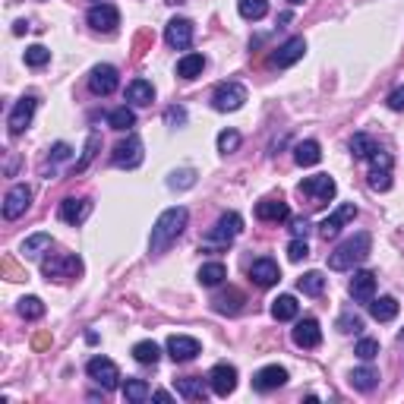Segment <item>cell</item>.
Wrapping results in <instances>:
<instances>
[{"label": "cell", "mask_w": 404, "mask_h": 404, "mask_svg": "<svg viewBox=\"0 0 404 404\" xmlns=\"http://www.w3.org/2000/svg\"><path fill=\"white\" fill-rule=\"evenodd\" d=\"M348 291L357 304H370V300L376 297V275H373V271H354Z\"/></svg>", "instance_id": "ac0fdd59"}, {"label": "cell", "mask_w": 404, "mask_h": 404, "mask_svg": "<svg viewBox=\"0 0 404 404\" xmlns=\"http://www.w3.org/2000/svg\"><path fill=\"white\" fill-rule=\"evenodd\" d=\"M370 187L379 190V193L392 190V174H388V171H376V167H373V171H370Z\"/></svg>", "instance_id": "7dc6e473"}, {"label": "cell", "mask_w": 404, "mask_h": 404, "mask_svg": "<svg viewBox=\"0 0 404 404\" xmlns=\"http://www.w3.org/2000/svg\"><path fill=\"white\" fill-rule=\"evenodd\" d=\"M108 123H111L114 130H133V127H136V114L130 111L127 105H123V108H114V111L108 114Z\"/></svg>", "instance_id": "74e56055"}, {"label": "cell", "mask_w": 404, "mask_h": 404, "mask_svg": "<svg viewBox=\"0 0 404 404\" xmlns=\"http://www.w3.org/2000/svg\"><path fill=\"white\" fill-rule=\"evenodd\" d=\"M288 215H291V209H288V202H284V200H262V202H256V218H259V222H284Z\"/></svg>", "instance_id": "603a6c76"}, {"label": "cell", "mask_w": 404, "mask_h": 404, "mask_svg": "<svg viewBox=\"0 0 404 404\" xmlns=\"http://www.w3.org/2000/svg\"><path fill=\"white\" fill-rule=\"evenodd\" d=\"M48 344H51L48 335H38V338H35V348H48Z\"/></svg>", "instance_id": "9f6ffc18"}, {"label": "cell", "mask_w": 404, "mask_h": 404, "mask_svg": "<svg viewBox=\"0 0 404 404\" xmlns=\"http://www.w3.org/2000/svg\"><path fill=\"white\" fill-rule=\"evenodd\" d=\"M86 19H89V26L95 32H114V29L120 26V13H117V6H111V4H95Z\"/></svg>", "instance_id": "4fadbf2b"}, {"label": "cell", "mask_w": 404, "mask_h": 404, "mask_svg": "<svg viewBox=\"0 0 404 404\" xmlns=\"http://www.w3.org/2000/svg\"><path fill=\"white\" fill-rule=\"evenodd\" d=\"M51 155H54V161H67L70 158V145L67 143H57L54 149H51Z\"/></svg>", "instance_id": "db71d44e"}, {"label": "cell", "mask_w": 404, "mask_h": 404, "mask_svg": "<svg viewBox=\"0 0 404 404\" xmlns=\"http://www.w3.org/2000/svg\"><path fill=\"white\" fill-rule=\"evenodd\" d=\"M167 4H183V0H167Z\"/></svg>", "instance_id": "91938a15"}, {"label": "cell", "mask_w": 404, "mask_h": 404, "mask_svg": "<svg viewBox=\"0 0 404 404\" xmlns=\"http://www.w3.org/2000/svg\"><path fill=\"white\" fill-rule=\"evenodd\" d=\"M133 357L139 360V363H152V366H155L158 357H161V351H158L155 341H139V344H133Z\"/></svg>", "instance_id": "f35d334b"}, {"label": "cell", "mask_w": 404, "mask_h": 404, "mask_svg": "<svg viewBox=\"0 0 404 404\" xmlns=\"http://www.w3.org/2000/svg\"><path fill=\"white\" fill-rule=\"evenodd\" d=\"M354 354H357L360 360H366V363H370V360L379 354V341H373V338H363V341H357Z\"/></svg>", "instance_id": "bcb514c9"}, {"label": "cell", "mask_w": 404, "mask_h": 404, "mask_svg": "<svg viewBox=\"0 0 404 404\" xmlns=\"http://www.w3.org/2000/svg\"><path fill=\"white\" fill-rule=\"evenodd\" d=\"M200 351H202V344L190 335H171L167 338V354H171L174 363H187V360H193Z\"/></svg>", "instance_id": "5bb4252c"}, {"label": "cell", "mask_w": 404, "mask_h": 404, "mask_svg": "<svg viewBox=\"0 0 404 404\" xmlns=\"http://www.w3.org/2000/svg\"><path fill=\"white\" fill-rule=\"evenodd\" d=\"M177 385V395L180 398H187V401H205V395H209V388H205V382L202 379H177L174 382Z\"/></svg>", "instance_id": "83f0119b"}, {"label": "cell", "mask_w": 404, "mask_h": 404, "mask_svg": "<svg viewBox=\"0 0 404 404\" xmlns=\"http://www.w3.org/2000/svg\"><path fill=\"white\" fill-rule=\"evenodd\" d=\"M92 212V202L89 200H63L61 202V218L67 224H83Z\"/></svg>", "instance_id": "cb8c5ba5"}, {"label": "cell", "mask_w": 404, "mask_h": 404, "mask_svg": "<svg viewBox=\"0 0 404 404\" xmlns=\"http://www.w3.org/2000/svg\"><path fill=\"white\" fill-rule=\"evenodd\" d=\"M240 149V133L237 130H222L218 133V152H224V155H231V152Z\"/></svg>", "instance_id": "b9f144b4"}, {"label": "cell", "mask_w": 404, "mask_h": 404, "mask_svg": "<svg viewBox=\"0 0 404 404\" xmlns=\"http://www.w3.org/2000/svg\"><path fill=\"white\" fill-rule=\"evenodd\" d=\"M51 61V51L45 45H32L26 48V63L29 67H45V63Z\"/></svg>", "instance_id": "ee69618b"}, {"label": "cell", "mask_w": 404, "mask_h": 404, "mask_svg": "<svg viewBox=\"0 0 404 404\" xmlns=\"http://www.w3.org/2000/svg\"><path fill=\"white\" fill-rule=\"evenodd\" d=\"M284 382H288V370H284V366H262L253 376V388L256 392H275Z\"/></svg>", "instance_id": "ffe728a7"}, {"label": "cell", "mask_w": 404, "mask_h": 404, "mask_svg": "<svg viewBox=\"0 0 404 404\" xmlns=\"http://www.w3.org/2000/svg\"><path fill=\"white\" fill-rule=\"evenodd\" d=\"M202 70H205L202 54H183L177 61V76L180 79H196V76H202Z\"/></svg>", "instance_id": "f546056e"}, {"label": "cell", "mask_w": 404, "mask_h": 404, "mask_svg": "<svg viewBox=\"0 0 404 404\" xmlns=\"http://www.w3.org/2000/svg\"><path fill=\"white\" fill-rule=\"evenodd\" d=\"M249 278H253L259 288H271V284H278L281 281V269H278V262L275 259H256L253 266H249Z\"/></svg>", "instance_id": "e0dca14e"}, {"label": "cell", "mask_w": 404, "mask_h": 404, "mask_svg": "<svg viewBox=\"0 0 404 404\" xmlns=\"http://www.w3.org/2000/svg\"><path fill=\"white\" fill-rule=\"evenodd\" d=\"M304 54H306V41L304 38H288L275 54H271V63H275V67H294Z\"/></svg>", "instance_id": "7402d4cb"}, {"label": "cell", "mask_w": 404, "mask_h": 404, "mask_svg": "<svg viewBox=\"0 0 404 404\" xmlns=\"http://www.w3.org/2000/svg\"><path fill=\"white\" fill-rule=\"evenodd\" d=\"M4 271H6V278H10V281H19V278H26L23 271L13 266V259H4Z\"/></svg>", "instance_id": "11a10c76"}, {"label": "cell", "mask_w": 404, "mask_h": 404, "mask_svg": "<svg viewBox=\"0 0 404 404\" xmlns=\"http://www.w3.org/2000/svg\"><path fill=\"white\" fill-rule=\"evenodd\" d=\"M297 313H300V304H297V297H291V294H281V297L271 300V316H275L278 322L297 319Z\"/></svg>", "instance_id": "d4e9b609"}, {"label": "cell", "mask_w": 404, "mask_h": 404, "mask_svg": "<svg viewBox=\"0 0 404 404\" xmlns=\"http://www.w3.org/2000/svg\"><path fill=\"white\" fill-rule=\"evenodd\" d=\"M288 4H294V6H300V4H304V0H288Z\"/></svg>", "instance_id": "680465c9"}, {"label": "cell", "mask_w": 404, "mask_h": 404, "mask_svg": "<svg viewBox=\"0 0 404 404\" xmlns=\"http://www.w3.org/2000/svg\"><path fill=\"white\" fill-rule=\"evenodd\" d=\"M165 41L177 51H187L193 45V23L190 19H171L165 29Z\"/></svg>", "instance_id": "2e32d148"}, {"label": "cell", "mask_w": 404, "mask_h": 404, "mask_svg": "<svg viewBox=\"0 0 404 404\" xmlns=\"http://www.w3.org/2000/svg\"><path fill=\"white\" fill-rule=\"evenodd\" d=\"M322 152H319V143H313V139H306V143H297V149H294V161H297L300 167H313L319 165Z\"/></svg>", "instance_id": "f1b7e54d"}, {"label": "cell", "mask_w": 404, "mask_h": 404, "mask_svg": "<svg viewBox=\"0 0 404 404\" xmlns=\"http://www.w3.org/2000/svg\"><path fill=\"white\" fill-rule=\"evenodd\" d=\"M354 218H357V205H354V202L338 205L332 215H328L326 222L319 224V237H322V240H332V237H338V231H341V227L348 224V222H354Z\"/></svg>", "instance_id": "30bf717a"}, {"label": "cell", "mask_w": 404, "mask_h": 404, "mask_svg": "<svg viewBox=\"0 0 404 404\" xmlns=\"http://www.w3.org/2000/svg\"><path fill=\"white\" fill-rule=\"evenodd\" d=\"M338 332H344V335H351V332H363V316H357L354 310L341 313V316H338Z\"/></svg>", "instance_id": "60d3db41"}, {"label": "cell", "mask_w": 404, "mask_h": 404, "mask_svg": "<svg viewBox=\"0 0 404 404\" xmlns=\"http://www.w3.org/2000/svg\"><path fill=\"white\" fill-rule=\"evenodd\" d=\"M310 256V247H306V240H291V247H288V259L291 262H300V259H306Z\"/></svg>", "instance_id": "c3c4849f"}, {"label": "cell", "mask_w": 404, "mask_h": 404, "mask_svg": "<svg viewBox=\"0 0 404 404\" xmlns=\"http://www.w3.org/2000/svg\"><path fill=\"white\" fill-rule=\"evenodd\" d=\"M244 304H247V297L237 288H227V291L212 297V310L222 313V316H237L240 310H244Z\"/></svg>", "instance_id": "44dd1931"}, {"label": "cell", "mask_w": 404, "mask_h": 404, "mask_svg": "<svg viewBox=\"0 0 404 404\" xmlns=\"http://www.w3.org/2000/svg\"><path fill=\"white\" fill-rule=\"evenodd\" d=\"M385 105L392 108V111H404V86H398V89H395L392 95H388V98H385Z\"/></svg>", "instance_id": "816d5d0a"}, {"label": "cell", "mask_w": 404, "mask_h": 404, "mask_svg": "<svg viewBox=\"0 0 404 404\" xmlns=\"http://www.w3.org/2000/svg\"><path fill=\"white\" fill-rule=\"evenodd\" d=\"M370 249H373V237L366 231H357L354 237H348L332 256H328V269H335V271L354 269V266H360V262L366 259V256H370Z\"/></svg>", "instance_id": "7a4b0ae2"}, {"label": "cell", "mask_w": 404, "mask_h": 404, "mask_svg": "<svg viewBox=\"0 0 404 404\" xmlns=\"http://www.w3.org/2000/svg\"><path fill=\"white\" fill-rule=\"evenodd\" d=\"M41 275L48 281H73L83 275V259L79 256H48L41 262Z\"/></svg>", "instance_id": "3957f363"}, {"label": "cell", "mask_w": 404, "mask_h": 404, "mask_svg": "<svg viewBox=\"0 0 404 404\" xmlns=\"http://www.w3.org/2000/svg\"><path fill=\"white\" fill-rule=\"evenodd\" d=\"M237 10L244 19H262L269 13V0H237Z\"/></svg>", "instance_id": "8d00e7d4"}, {"label": "cell", "mask_w": 404, "mask_h": 404, "mask_svg": "<svg viewBox=\"0 0 404 404\" xmlns=\"http://www.w3.org/2000/svg\"><path fill=\"white\" fill-rule=\"evenodd\" d=\"M297 288L304 291L306 297H319V294L326 291V275H322V271H306V275L297 281Z\"/></svg>", "instance_id": "e575fe53"}, {"label": "cell", "mask_w": 404, "mask_h": 404, "mask_svg": "<svg viewBox=\"0 0 404 404\" xmlns=\"http://www.w3.org/2000/svg\"><path fill=\"white\" fill-rule=\"evenodd\" d=\"M51 247V234H32V237H26L23 240V256L26 259H35V256H41V249H48Z\"/></svg>", "instance_id": "d590c367"}, {"label": "cell", "mask_w": 404, "mask_h": 404, "mask_svg": "<svg viewBox=\"0 0 404 404\" xmlns=\"http://www.w3.org/2000/svg\"><path fill=\"white\" fill-rule=\"evenodd\" d=\"M351 385H354L357 392H373V388L379 385V373L373 370V366H360V370L351 373Z\"/></svg>", "instance_id": "4dcf8cb0"}, {"label": "cell", "mask_w": 404, "mask_h": 404, "mask_svg": "<svg viewBox=\"0 0 404 404\" xmlns=\"http://www.w3.org/2000/svg\"><path fill=\"white\" fill-rule=\"evenodd\" d=\"M123 398H127L130 404H143L152 398V388L145 385L143 379H127L123 382Z\"/></svg>", "instance_id": "d6a6232c"}, {"label": "cell", "mask_w": 404, "mask_h": 404, "mask_svg": "<svg viewBox=\"0 0 404 404\" xmlns=\"http://www.w3.org/2000/svg\"><path fill=\"white\" fill-rule=\"evenodd\" d=\"M111 161L117 167H139L143 165V143H139V136L130 133L127 139H120L111 152Z\"/></svg>", "instance_id": "52a82bcc"}, {"label": "cell", "mask_w": 404, "mask_h": 404, "mask_svg": "<svg viewBox=\"0 0 404 404\" xmlns=\"http://www.w3.org/2000/svg\"><path fill=\"white\" fill-rule=\"evenodd\" d=\"M401 341H404V332H401Z\"/></svg>", "instance_id": "94428289"}, {"label": "cell", "mask_w": 404, "mask_h": 404, "mask_svg": "<svg viewBox=\"0 0 404 404\" xmlns=\"http://www.w3.org/2000/svg\"><path fill=\"white\" fill-rule=\"evenodd\" d=\"M209 388L218 395V398H227V395L237 388V370H234L231 363L212 366V373H209Z\"/></svg>", "instance_id": "7c38bea8"}, {"label": "cell", "mask_w": 404, "mask_h": 404, "mask_svg": "<svg viewBox=\"0 0 404 404\" xmlns=\"http://www.w3.org/2000/svg\"><path fill=\"white\" fill-rule=\"evenodd\" d=\"M376 149H379V145H376V139H373V136H366V133H357L354 139H351V155H354L357 161H366V158H370Z\"/></svg>", "instance_id": "836d02e7"}, {"label": "cell", "mask_w": 404, "mask_h": 404, "mask_svg": "<svg viewBox=\"0 0 404 404\" xmlns=\"http://www.w3.org/2000/svg\"><path fill=\"white\" fill-rule=\"evenodd\" d=\"M240 231H244V218H240L237 212H227V215H222L215 222V227L205 231V240H209V244H222L224 247V244H231Z\"/></svg>", "instance_id": "8992f818"}, {"label": "cell", "mask_w": 404, "mask_h": 404, "mask_svg": "<svg viewBox=\"0 0 404 404\" xmlns=\"http://www.w3.org/2000/svg\"><path fill=\"white\" fill-rule=\"evenodd\" d=\"M152 398L161 401V404H167V401H171V395H167V392H155V395H152Z\"/></svg>", "instance_id": "6f0895ef"}, {"label": "cell", "mask_w": 404, "mask_h": 404, "mask_svg": "<svg viewBox=\"0 0 404 404\" xmlns=\"http://www.w3.org/2000/svg\"><path fill=\"white\" fill-rule=\"evenodd\" d=\"M244 101H247V89L240 83H222L215 89V95H212V108H215V111H222V114L240 111V108H244Z\"/></svg>", "instance_id": "277c9868"}, {"label": "cell", "mask_w": 404, "mask_h": 404, "mask_svg": "<svg viewBox=\"0 0 404 404\" xmlns=\"http://www.w3.org/2000/svg\"><path fill=\"white\" fill-rule=\"evenodd\" d=\"M196 278H200L202 288H215V284H222L224 278H227V269L222 266V262H205Z\"/></svg>", "instance_id": "1f68e13d"}, {"label": "cell", "mask_w": 404, "mask_h": 404, "mask_svg": "<svg viewBox=\"0 0 404 404\" xmlns=\"http://www.w3.org/2000/svg\"><path fill=\"white\" fill-rule=\"evenodd\" d=\"M370 165L376 167V171H392V155H388V152H382V149H376L370 155Z\"/></svg>", "instance_id": "681fc988"}, {"label": "cell", "mask_w": 404, "mask_h": 404, "mask_svg": "<svg viewBox=\"0 0 404 404\" xmlns=\"http://www.w3.org/2000/svg\"><path fill=\"white\" fill-rule=\"evenodd\" d=\"M117 86H120V79H117V70L111 63H98V67L89 73V89L95 95H111Z\"/></svg>", "instance_id": "9a60e30c"}, {"label": "cell", "mask_w": 404, "mask_h": 404, "mask_svg": "<svg viewBox=\"0 0 404 404\" xmlns=\"http://www.w3.org/2000/svg\"><path fill=\"white\" fill-rule=\"evenodd\" d=\"M35 108H38V98H35V95H26V98L16 101V108H13L10 120H6V127H10L13 136L26 133V127L32 123V117H35Z\"/></svg>", "instance_id": "8fae6325"}, {"label": "cell", "mask_w": 404, "mask_h": 404, "mask_svg": "<svg viewBox=\"0 0 404 404\" xmlns=\"http://www.w3.org/2000/svg\"><path fill=\"white\" fill-rule=\"evenodd\" d=\"M370 316L376 322H392L398 316V300L395 297H373L370 300Z\"/></svg>", "instance_id": "484cf974"}, {"label": "cell", "mask_w": 404, "mask_h": 404, "mask_svg": "<svg viewBox=\"0 0 404 404\" xmlns=\"http://www.w3.org/2000/svg\"><path fill=\"white\" fill-rule=\"evenodd\" d=\"M187 222H190V212L183 209V205H174V209L161 212L155 227H152V237H149V249H152V253H155V256L165 253V249L183 234Z\"/></svg>", "instance_id": "6da1fadb"}, {"label": "cell", "mask_w": 404, "mask_h": 404, "mask_svg": "<svg viewBox=\"0 0 404 404\" xmlns=\"http://www.w3.org/2000/svg\"><path fill=\"white\" fill-rule=\"evenodd\" d=\"M127 101L130 105H152L155 101V89H152V83H145V79H133V83L127 86Z\"/></svg>", "instance_id": "4316f807"}, {"label": "cell", "mask_w": 404, "mask_h": 404, "mask_svg": "<svg viewBox=\"0 0 404 404\" xmlns=\"http://www.w3.org/2000/svg\"><path fill=\"white\" fill-rule=\"evenodd\" d=\"M16 310L23 319H41L45 316V304H41V297H23Z\"/></svg>", "instance_id": "ab89813d"}, {"label": "cell", "mask_w": 404, "mask_h": 404, "mask_svg": "<svg viewBox=\"0 0 404 404\" xmlns=\"http://www.w3.org/2000/svg\"><path fill=\"white\" fill-rule=\"evenodd\" d=\"M86 373H89V379L98 382L105 392H114V388L120 385V370H117V363L108 357H92L89 366H86Z\"/></svg>", "instance_id": "5b68a950"}, {"label": "cell", "mask_w": 404, "mask_h": 404, "mask_svg": "<svg viewBox=\"0 0 404 404\" xmlns=\"http://www.w3.org/2000/svg\"><path fill=\"white\" fill-rule=\"evenodd\" d=\"M294 344L297 348H319L322 344V328H319V322L316 319H300L297 326H294Z\"/></svg>", "instance_id": "d6986e66"}, {"label": "cell", "mask_w": 404, "mask_h": 404, "mask_svg": "<svg viewBox=\"0 0 404 404\" xmlns=\"http://www.w3.org/2000/svg\"><path fill=\"white\" fill-rule=\"evenodd\" d=\"M29 205H32V190L26 183H16L4 200V218L6 222H16V218H23L29 212Z\"/></svg>", "instance_id": "9c48e42d"}, {"label": "cell", "mask_w": 404, "mask_h": 404, "mask_svg": "<svg viewBox=\"0 0 404 404\" xmlns=\"http://www.w3.org/2000/svg\"><path fill=\"white\" fill-rule=\"evenodd\" d=\"M165 123H167V127H183V123H187V111H183V108H167Z\"/></svg>", "instance_id": "f907efd6"}, {"label": "cell", "mask_w": 404, "mask_h": 404, "mask_svg": "<svg viewBox=\"0 0 404 404\" xmlns=\"http://www.w3.org/2000/svg\"><path fill=\"white\" fill-rule=\"evenodd\" d=\"M291 231L297 234V237H306V231H310V222H306V218H294V222H291Z\"/></svg>", "instance_id": "f5cc1de1"}, {"label": "cell", "mask_w": 404, "mask_h": 404, "mask_svg": "<svg viewBox=\"0 0 404 404\" xmlns=\"http://www.w3.org/2000/svg\"><path fill=\"white\" fill-rule=\"evenodd\" d=\"M98 145H101V136H98V133H89V143H86V152H83V158L76 161V174H83L86 167H89V161L95 158V152H98Z\"/></svg>", "instance_id": "7bdbcfd3"}, {"label": "cell", "mask_w": 404, "mask_h": 404, "mask_svg": "<svg viewBox=\"0 0 404 404\" xmlns=\"http://www.w3.org/2000/svg\"><path fill=\"white\" fill-rule=\"evenodd\" d=\"M196 183V171H177V174H171V180H167V187L171 190H187V187H193Z\"/></svg>", "instance_id": "f6af8a7d"}, {"label": "cell", "mask_w": 404, "mask_h": 404, "mask_svg": "<svg viewBox=\"0 0 404 404\" xmlns=\"http://www.w3.org/2000/svg\"><path fill=\"white\" fill-rule=\"evenodd\" d=\"M300 193L310 196L313 205H322L338 193V187H335V180L328 177V174H316V177H306L304 183H300Z\"/></svg>", "instance_id": "ba28073f"}]
</instances>
